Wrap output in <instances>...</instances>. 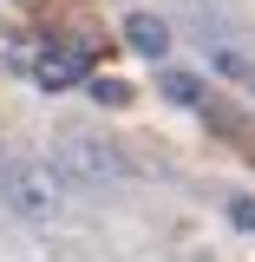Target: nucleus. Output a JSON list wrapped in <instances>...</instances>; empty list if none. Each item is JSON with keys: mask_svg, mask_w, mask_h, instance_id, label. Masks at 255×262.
<instances>
[{"mask_svg": "<svg viewBox=\"0 0 255 262\" xmlns=\"http://www.w3.org/2000/svg\"><path fill=\"white\" fill-rule=\"evenodd\" d=\"M0 203L20 223H53V216H65V203H72V184H65L53 164H7Z\"/></svg>", "mask_w": 255, "mask_h": 262, "instance_id": "obj_1", "label": "nucleus"}, {"mask_svg": "<svg viewBox=\"0 0 255 262\" xmlns=\"http://www.w3.org/2000/svg\"><path fill=\"white\" fill-rule=\"evenodd\" d=\"M53 170H59L72 190H105L125 170V158H118V144H105L92 131H59L53 138Z\"/></svg>", "mask_w": 255, "mask_h": 262, "instance_id": "obj_2", "label": "nucleus"}, {"mask_svg": "<svg viewBox=\"0 0 255 262\" xmlns=\"http://www.w3.org/2000/svg\"><path fill=\"white\" fill-rule=\"evenodd\" d=\"M33 79H39L46 92H65V85H79V79H85V53L53 46V53H39V59H33Z\"/></svg>", "mask_w": 255, "mask_h": 262, "instance_id": "obj_3", "label": "nucleus"}, {"mask_svg": "<svg viewBox=\"0 0 255 262\" xmlns=\"http://www.w3.org/2000/svg\"><path fill=\"white\" fill-rule=\"evenodd\" d=\"M125 46L144 53V59H164V53H170V27H164L157 13H131L125 20Z\"/></svg>", "mask_w": 255, "mask_h": 262, "instance_id": "obj_4", "label": "nucleus"}, {"mask_svg": "<svg viewBox=\"0 0 255 262\" xmlns=\"http://www.w3.org/2000/svg\"><path fill=\"white\" fill-rule=\"evenodd\" d=\"M157 92L170 105H203V79L196 72H157Z\"/></svg>", "mask_w": 255, "mask_h": 262, "instance_id": "obj_5", "label": "nucleus"}, {"mask_svg": "<svg viewBox=\"0 0 255 262\" xmlns=\"http://www.w3.org/2000/svg\"><path fill=\"white\" fill-rule=\"evenodd\" d=\"M92 98L98 105H131V85L125 79H92Z\"/></svg>", "mask_w": 255, "mask_h": 262, "instance_id": "obj_6", "label": "nucleus"}, {"mask_svg": "<svg viewBox=\"0 0 255 262\" xmlns=\"http://www.w3.org/2000/svg\"><path fill=\"white\" fill-rule=\"evenodd\" d=\"M0 53H7L13 72H33V46H27V39H0Z\"/></svg>", "mask_w": 255, "mask_h": 262, "instance_id": "obj_7", "label": "nucleus"}, {"mask_svg": "<svg viewBox=\"0 0 255 262\" xmlns=\"http://www.w3.org/2000/svg\"><path fill=\"white\" fill-rule=\"evenodd\" d=\"M229 216H236V229H255V196H236Z\"/></svg>", "mask_w": 255, "mask_h": 262, "instance_id": "obj_8", "label": "nucleus"}, {"mask_svg": "<svg viewBox=\"0 0 255 262\" xmlns=\"http://www.w3.org/2000/svg\"><path fill=\"white\" fill-rule=\"evenodd\" d=\"M242 85H249V92H255V66H249V72H242Z\"/></svg>", "mask_w": 255, "mask_h": 262, "instance_id": "obj_9", "label": "nucleus"}, {"mask_svg": "<svg viewBox=\"0 0 255 262\" xmlns=\"http://www.w3.org/2000/svg\"><path fill=\"white\" fill-rule=\"evenodd\" d=\"M0 177H7V144H0Z\"/></svg>", "mask_w": 255, "mask_h": 262, "instance_id": "obj_10", "label": "nucleus"}]
</instances>
